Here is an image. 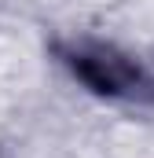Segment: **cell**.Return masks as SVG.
<instances>
[{"mask_svg": "<svg viewBox=\"0 0 154 158\" xmlns=\"http://www.w3.org/2000/svg\"><path fill=\"white\" fill-rule=\"evenodd\" d=\"M51 52L88 92L121 103H154V74L117 44L95 37H66L55 40Z\"/></svg>", "mask_w": 154, "mask_h": 158, "instance_id": "1", "label": "cell"}]
</instances>
